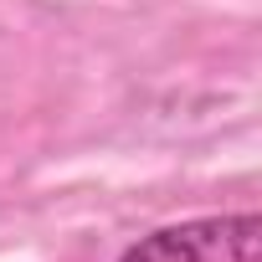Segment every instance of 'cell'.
<instances>
[{"label": "cell", "instance_id": "6da1fadb", "mask_svg": "<svg viewBox=\"0 0 262 262\" xmlns=\"http://www.w3.org/2000/svg\"><path fill=\"white\" fill-rule=\"evenodd\" d=\"M257 216H231V221H190V226H165L128 247L118 262H206L221 252L226 262H257Z\"/></svg>", "mask_w": 262, "mask_h": 262}]
</instances>
